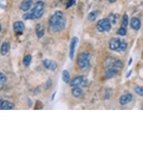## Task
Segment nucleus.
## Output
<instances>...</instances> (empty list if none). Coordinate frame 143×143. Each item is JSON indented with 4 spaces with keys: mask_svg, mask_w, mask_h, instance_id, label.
Instances as JSON below:
<instances>
[{
    "mask_svg": "<svg viewBox=\"0 0 143 143\" xmlns=\"http://www.w3.org/2000/svg\"><path fill=\"white\" fill-rule=\"evenodd\" d=\"M132 73H133V70H130V71H129V72H128V73H127L126 77L127 78H130V77L131 76V75H132Z\"/></svg>",
    "mask_w": 143,
    "mask_h": 143,
    "instance_id": "30",
    "label": "nucleus"
},
{
    "mask_svg": "<svg viewBox=\"0 0 143 143\" xmlns=\"http://www.w3.org/2000/svg\"><path fill=\"white\" fill-rule=\"evenodd\" d=\"M9 43L6 42H3L2 44V46L1 47V50H0V51H1V54L2 56L6 55L9 51Z\"/></svg>",
    "mask_w": 143,
    "mask_h": 143,
    "instance_id": "17",
    "label": "nucleus"
},
{
    "mask_svg": "<svg viewBox=\"0 0 143 143\" xmlns=\"http://www.w3.org/2000/svg\"><path fill=\"white\" fill-rule=\"evenodd\" d=\"M96 27L98 31L101 33L108 32L111 29V22L109 19L104 18L98 21Z\"/></svg>",
    "mask_w": 143,
    "mask_h": 143,
    "instance_id": "4",
    "label": "nucleus"
},
{
    "mask_svg": "<svg viewBox=\"0 0 143 143\" xmlns=\"http://www.w3.org/2000/svg\"><path fill=\"white\" fill-rule=\"evenodd\" d=\"M0 43H1V42H0Z\"/></svg>",
    "mask_w": 143,
    "mask_h": 143,
    "instance_id": "36",
    "label": "nucleus"
},
{
    "mask_svg": "<svg viewBox=\"0 0 143 143\" xmlns=\"http://www.w3.org/2000/svg\"><path fill=\"white\" fill-rule=\"evenodd\" d=\"M118 73V70L114 67L108 69L105 73V78L106 79H110L113 78Z\"/></svg>",
    "mask_w": 143,
    "mask_h": 143,
    "instance_id": "13",
    "label": "nucleus"
},
{
    "mask_svg": "<svg viewBox=\"0 0 143 143\" xmlns=\"http://www.w3.org/2000/svg\"><path fill=\"white\" fill-rule=\"evenodd\" d=\"M87 81L86 79L83 76H78L73 78L70 82V85L71 87H76L78 85H81L83 86H85L86 85Z\"/></svg>",
    "mask_w": 143,
    "mask_h": 143,
    "instance_id": "6",
    "label": "nucleus"
},
{
    "mask_svg": "<svg viewBox=\"0 0 143 143\" xmlns=\"http://www.w3.org/2000/svg\"><path fill=\"white\" fill-rule=\"evenodd\" d=\"M1 31H2V27H1V24H0V33H1Z\"/></svg>",
    "mask_w": 143,
    "mask_h": 143,
    "instance_id": "35",
    "label": "nucleus"
},
{
    "mask_svg": "<svg viewBox=\"0 0 143 143\" xmlns=\"http://www.w3.org/2000/svg\"><path fill=\"white\" fill-rule=\"evenodd\" d=\"M97 16V14L95 11H92L88 15V19L90 21H94L96 20V18Z\"/></svg>",
    "mask_w": 143,
    "mask_h": 143,
    "instance_id": "23",
    "label": "nucleus"
},
{
    "mask_svg": "<svg viewBox=\"0 0 143 143\" xmlns=\"http://www.w3.org/2000/svg\"><path fill=\"white\" fill-rule=\"evenodd\" d=\"M121 41L118 38H112L109 42V48L112 51H118Z\"/></svg>",
    "mask_w": 143,
    "mask_h": 143,
    "instance_id": "9",
    "label": "nucleus"
},
{
    "mask_svg": "<svg viewBox=\"0 0 143 143\" xmlns=\"http://www.w3.org/2000/svg\"><path fill=\"white\" fill-rule=\"evenodd\" d=\"M32 5V0H23L20 5V9L23 11H27L30 9Z\"/></svg>",
    "mask_w": 143,
    "mask_h": 143,
    "instance_id": "14",
    "label": "nucleus"
},
{
    "mask_svg": "<svg viewBox=\"0 0 143 143\" xmlns=\"http://www.w3.org/2000/svg\"><path fill=\"white\" fill-rule=\"evenodd\" d=\"M82 89L81 88L78 87V86H76L72 90V94L74 98H78L82 95Z\"/></svg>",
    "mask_w": 143,
    "mask_h": 143,
    "instance_id": "16",
    "label": "nucleus"
},
{
    "mask_svg": "<svg viewBox=\"0 0 143 143\" xmlns=\"http://www.w3.org/2000/svg\"><path fill=\"white\" fill-rule=\"evenodd\" d=\"M127 47V44L126 42H122L121 43V45H120L118 52H123L126 51Z\"/></svg>",
    "mask_w": 143,
    "mask_h": 143,
    "instance_id": "24",
    "label": "nucleus"
},
{
    "mask_svg": "<svg viewBox=\"0 0 143 143\" xmlns=\"http://www.w3.org/2000/svg\"><path fill=\"white\" fill-rule=\"evenodd\" d=\"M79 39L78 37H73L71 39L70 43L69 45V57L71 60H73L74 57L75 51L78 43Z\"/></svg>",
    "mask_w": 143,
    "mask_h": 143,
    "instance_id": "5",
    "label": "nucleus"
},
{
    "mask_svg": "<svg viewBox=\"0 0 143 143\" xmlns=\"http://www.w3.org/2000/svg\"><path fill=\"white\" fill-rule=\"evenodd\" d=\"M14 107V104L7 100H3L0 98V110H10Z\"/></svg>",
    "mask_w": 143,
    "mask_h": 143,
    "instance_id": "8",
    "label": "nucleus"
},
{
    "mask_svg": "<svg viewBox=\"0 0 143 143\" xmlns=\"http://www.w3.org/2000/svg\"><path fill=\"white\" fill-rule=\"evenodd\" d=\"M73 1H74V0H69L68 2V3L67 4V8H69V7H70L72 5Z\"/></svg>",
    "mask_w": 143,
    "mask_h": 143,
    "instance_id": "29",
    "label": "nucleus"
},
{
    "mask_svg": "<svg viewBox=\"0 0 143 143\" xmlns=\"http://www.w3.org/2000/svg\"><path fill=\"white\" fill-rule=\"evenodd\" d=\"M43 107V105L42 103L41 102L40 100H37L36 104H35V110H41L42 109Z\"/></svg>",
    "mask_w": 143,
    "mask_h": 143,
    "instance_id": "26",
    "label": "nucleus"
},
{
    "mask_svg": "<svg viewBox=\"0 0 143 143\" xmlns=\"http://www.w3.org/2000/svg\"><path fill=\"white\" fill-rule=\"evenodd\" d=\"M48 22L52 31L60 32L65 27L66 19L62 11H57L50 17Z\"/></svg>",
    "mask_w": 143,
    "mask_h": 143,
    "instance_id": "1",
    "label": "nucleus"
},
{
    "mask_svg": "<svg viewBox=\"0 0 143 143\" xmlns=\"http://www.w3.org/2000/svg\"><path fill=\"white\" fill-rule=\"evenodd\" d=\"M52 84V82L50 79H48V80L46 81V84L45 85V88L46 89H47L48 88H50Z\"/></svg>",
    "mask_w": 143,
    "mask_h": 143,
    "instance_id": "28",
    "label": "nucleus"
},
{
    "mask_svg": "<svg viewBox=\"0 0 143 143\" xmlns=\"http://www.w3.org/2000/svg\"><path fill=\"white\" fill-rule=\"evenodd\" d=\"M32 57L31 55H28L24 56V57L23 58V63L24 66L25 67H28L29 65H31V62H32Z\"/></svg>",
    "mask_w": 143,
    "mask_h": 143,
    "instance_id": "18",
    "label": "nucleus"
},
{
    "mask_svg": "<svg viewBox=\"0 0 143 143\" xmlns=\"http://www.w3.org/2000/svg\"><path fill=\"white\" fill-rule=\"evenodd\" d=\"M56 92H55L53 94H52V95L51 96V100H54L55 96H56Z\"/></svg>",
    "mask_w": 143,
    "mask_h": 143,
    "instance_id": "33",
    "label": "nucleus"
},
{
    "mask_svg": "<svg viewBox=\"0 0 143 143\" xmlns=\"http://www.w3.org/2000/svg\"><path fill=\"white\" fill-rule=\"evenodd\" d=\"M127 31L125 27H121L119 29V31L118 32V34L119 35H121V36H124L126 34Z\"/></svg>",
    "mask_w": 143,
    "mask_h": 143,
    "instance_id": "27",
    "label": "nucleus"
},
{
    "mask_svg": "<svg viewBox=\"0 0 143 143\" xmlns=\"http://www.w3.org/2000/svg\"><path fill=\"white\" fill-rule=\"evenodd\" d=\"M43 65L46 69L51 71H55L58 68V63L53 59H46L43 61Z\"/></svg>",
    "mask_w": 143,
    "mask_h": 143,
    "instance_id": "7",
    "label": "nucleus"
},
{
    "mask_svg": "<svg viewBox=\"0 0 143 143\" xmlns=\"http://www.w3.org/2000/svg\"><path fill=\"white\" fill-rule=\"evenodd\" d=\"M7 81V77L2 73L0 72V91L3 89L4 85Z\"/></svg>",
    "mask_w": 143,
    "mask_h": 143,
    "instance_id": "19",
    "label": "nucleus"
},
{
    "mask_svg": "<svg viewBox=\"0 0 143 143\" xmlns=\"http://www.w3.org/2000/svg\"><path fill=\"white\" fill-rule=\"evenodd\" d=\"M135 92L138 95L140 96H143V86H136L134 88Z\"/></svg>",
    "mask_w": 143,
    "mask_h": 143,
    "instance_id": "21",
    "label": "nucleus"
},
{
    "mask_svg": "<svg viewBox=\"0 0 143 143\" xmlns=\"http://www.w3.org/2000/svg\"><path fill=\"white\" fill-rule=\"evenodd\" d=\"M123 62L120 59H117L113 63L112 67H114V68H122L123 67Z\"/></svg>",
    "mask_w": 143,
    "mask_h": 143,
    "instance_id": "22",
    "label": "nucleus"
},
{
    "mask_svg": "<svg viewBox=\"0 0 143 143\" xmlns=\"http://www.w3.org/2000/svg\"><path fill=\"white\" fill-rule=\"evenodd\" d=\"M108 1H109L110 2H111V3H113V2H116L117 1V0H108Z\"/></svg>",
    "mask_w": 143,
    "mask_h": 143,
    "instance_id": "34",
    "label": "nucleus"
},
{
    "mask_svg": "<svg viewBox=\"0 0 143 143\" xmlns=\"http://www.w3.org/2000/svg\"><path fill=\"white\" fill-rule=\"evenodd\" d=\"M133 99V96L131 94H127L122 96L119 98V103L121 104L122 106H125L126 104L130 103Z\"/></svg>",
    "mask_w": 143,
    "mask_h": 143,
    "instance_id": "11",
    "label": "nucleus"
},
{
    "mask_svg": "<svg viewBox=\"0 0 143 143\" xmlns=\"http://www.w3.org/2000/svg\"><path fill=\"white\" fill-rule=\"evenodd\" d=\"M44 3L42 1L37 2L31 13L25 14L23 15L24 20L39 19L44 13Z\"/></svg>",
    "mask_w": 143,
    "mask_h": 143,
    "instance_id": "2",
    "label": "nucleus"
},
{
    "mask_svg": "<svg viewBox=\"0 0 143 143\" xmlns=\"http://www.w3.org/2000/svg\"><path fill=\"white\" fill-rule=\"evenodd\" d=\"M90 59L91 56L87 51L82 52L78 55L77 57V63L82 71L87 70L90 67Z\"/></svg>",
    "mask_w": 143,
    "mask_h": 143,
    "instance_id": "3",
    "label": "nucleus"
},
{
    "mask_svg": "<svg viewBox=\"0 0 143 143\" xmlns=\"http://www.w3.org/2000/svg\"><path fill=\"white\" fill-rule=\"evenodd\" d=\"M133 58H132V57L130 58L129 61V62H128V65L130 66V65H131V64H132V63H133Z\"/></svg>",
    "mask_w": 143,
    "mask_h": 143,
    "instance_id": "32",
    "label": "nucleus"
},
{
    "mask_svg": "<svg viewBox=\"0 0 143 143\" xmlns=\"http://www.w3.org/2000/svg\"><path fill=\"white\" fill-rule=\"evenodd\" d=\"M62 80L65 83H68L70 80V74L68 71L66 70L63 71L62 72Z\"/></svg>",
    "mask_w": 143,
    "mask_h": 143,
    "instance_id": "20",
    "label": "nucleus"
},
{
    "mask_svg": "<svg viewBox=\"0 0 143 143\" xmlns=\"http://www.w3.org/2000/svg\"><path fill=\"white\" fill-rule=\"evenodd\" d=\"M128 23H129V17H128L127 14H125L123 16V20H122V24L124 27H126L127 26Z\"/></svg>",
    "mask_w": 143,
    "mask_h": 143,
    "instance_id": "25",
    "label": "nucleus"
},
{
    "mask_svg": "<svg viewBox=\"0 0 143 143\" xmlns=\"http://www.w3.org/2000/svg\"><path fill=\"white\" fill-rule=\"evenodd\" d=\"M32 101L31 100V99H30L29 98L28 99V104L29 107H31L32 106Z\"/></svg>",
    "mask_w": 143,
    "mask_h": 143,
    "instance_id": "31",
    "label": "nucleus"
},
{
    "mask_svg": "<svg viewBox=\"0 0 143 143\" xmlns=\"http://www.w3.org/2000/svg\"></svg>",
    "mask_w": 143,
    "mask_h": 143,
    "instance_id": "37",
    "label": "nucleus"
},
{
    "mask_svg": "<svg viewBox=\"0 0 143 143\" xmlns=\"http://www.w3.org/2000/svg\"><path fill=\"white\" fill-rule=\"evenodd\" d=\"M131 27L135 31H139L141 27V22L140 20L138 18L133 17L131 19L130 22Z\"/></svg>",
    "mask_w": 143,
    "mask_h": 143,
    "instance_id": "12",
    "label": "nucleus"
},
{
    "mask_svg": "<svg viewBox=\"0 0 143 143\" xmlns=\"http://www.w3.org/2000/svg\"><path fill=\"white\" fill-rule=\"evenodd\" d=\"M25 28V25L23 22L21 21H17L15 22L13 25L14 31L16 33L21 34Z\"/></svg>",
    "mask_w": 143,
    "mask_h": 143,
    "instance_id": "10",
    "label": "nucleus"
},
{
    "mask_svg": "<svg viewBox=\"0 0 143 143\" xmlns=\"http://www.w3.org/2000/svg\"><path fill=\"white\" fill-rule=\"evenodd\" d=\"M35 31L36 35L38 37V38H41L43 37L45 34V28L42 24L39 23L37 24Z\"/></svg>",
    "mask_w": 143,
    "mask_h": 143,
    "instance_id": "15",
    "label": "nucleus"
}]
</instances>
